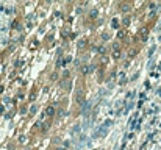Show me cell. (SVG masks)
<instances>
[{
	"label": "cell",
	"mask_w": 161,
	"mask_h": 150,
	"mask_svg": "<svg viewBox=\"0 0 161 150\" xmlns=\"http://www.w3.org/2000/svg\"><path fill=\"white\" fill-rule=\"evenodd\" d=\"M83 91H78V92H77V103H78V105H83Z\"/></svg>",
	"instance_id": "cell-1"
},
{
	"label": "cell",
	"mask_w": 161,
	"mask_h": 150,
	"mask_svg": "<svg viewBox=\"0 0 161 150\" xmlns=\"http://www.w3.org/2000/svg\"><path fill=\"white\" fill-rule=\"evenodd\" d=\"M147 33H149V30H147V27H144L142 30H141V39H142V41H147Z\"/></svg>",
	"instance_id": "cell-2"
},
{
	"label": "cell",
	"mask_w": 161,
	"mask_h": 150,
	"mask_svg": "<svg viewBox=\"0 0 161 150\" xmlns=\"http://www.w3.org/2000/svg\"><path fill=\"white\" fill-rule=\"evenodd\" d=\"M120 11H122V13H128V11H130V5H128V3H122V5H120Z\"/></svg>",
	"instance_id": "cell-3"
},
{
	"label": "cell",
	"mask_w": 161,
	"mask_h": 150,
	"mask_svg": "<svg viewBox=\"0 0 161 150\" xmlns=\"http://www.w3.org/2000/svg\"><path fill=\"white\" fill-rule=\"evenodd\" d=\"M86 44H88V41H86V39H80L77 45H78V49L81 50V49H85V47H86Z\"/></svg>",
	"instance_id": "cell-4"
},
{
	"label": "cell",
	"mask_w": 161,
	"mask_h": 150,
	"mask_svg": "<svg viewBox=\"0 0 161 150\" xmlns=\"http://www.w3.org/2000/svg\"><path fill=\"white\" fill-rule=\"evenodd\" d=\"M45 114H47V116H53V114H55V108H53V106H49V108L45 109Z\"/></svg>",
	"instance_id": "cell-5"
},
{
	"label": "cell",
	"mask_w": 161,
	"mask_h": 150,
	"mask_svg": "<svg viewBox=\"0 0 161 150\" xmlns=\"http://www.w3.org/2000/svg\"><path fill=\"white\" fill-rule=\"evenodd\" d=\"M92 66H83V67H81V74H88V72H89V70H92Z\"/></svg>",
	"instance_id": "cell-6"
},
{
	"label": "cell",
	"mask_w": 161,
	"mask_h": 150,
	"mask_svg": "<svg viewBox=\"0 0 161 150\" xmlns=\"http://www.w3.org/2000/svg\"><path fill=\"white\" fill-rule=\"evenodd\" d=\"M111 27L113 28H119V20H117V19H113L111 20Z\"/></svg>",
	"instance_id": "cell-7"
},
{
	"label": "cell",
	"mask_w": 161,
	"mask_h": 150,
	"mask_svg": "<svg viewBox=\"0 0 161 150\" xmlns=\"http://www.w3.org/2000/svg\"><path fill=\"white\" fill-rule=\"evenodd\" d=\"M119 56H120L119 49H114V52H113V58H119Z\"/></svg>",
	"instance_id": "cell-8"
},
{
	"label": "cell",
	"mask_w": 161,
	"mask_h": 150,
	"mask_svg": "<svg viewBox=\"0 0 161 150\" xmlns=\"http://www.w3.org/2000/svg\"><path fill=\"white\" fill-rule=\"evenodd\" d=\"M36 111H38V106H36V105H33V106L30 108V114H34Z\"/></svg>",
	"instance_id": "cell-9"
},
{
	"label": "cell",
	"mask_w": 161,
	"mask_h": 150,
	"mask_svg": "<svg viewBox=\"0 0 161 150\" xmlns=\"http://www.w3.org/2000/svg\"><path fill=\"white\" fill-rule=\"evenodd\" d=\"M50 80H53V81L58 80V74H52V75H50Z\"/></svg>",
	"instance_id": "cell-10"
},
{
	"label": "cell",
	"mask_w": 161,
	"mask_h": 150,
	"mask_svg": "<svg viewBox=\"0 0 161 150\" xmlns=\"http://www.w3.org/2000/svg\"><path fill=\"white\" fill-rule=\"evenodd\" d=\"M66 114H67V112L64 111V109H61V111H60V112H58V116H60V117H63V116H66Z\"/></svg>",
	"instance_id": "cell-11"
},
{
	"label": "cell",
	"mask_w": 161,
	"mask_h": 150,
	"mask_svg": "<svg viewBox=\"0 0 161 150\" xmlns=\"http://www.w3.org/2000/svg\"><path fill=\"white\" fill-rule=\"evenodd\" d=\"M117 36H119V38H124V36H125V31H124V30H120L119 33H117Z\"/></svg>",
	"instance_id": "cell-12"
},
{
	"label": "cell",
	"mask_w": 161,
	"mask_h": 150,
	"mask_svg": "<svg viewBox=\"0 0 161 150\" xmlns=\"http://www.w3.org/2000/svg\"><path fill=\"white\" fill-rule=\"evenodd\" d=\"M11 28H19V23H17V22H16V20H14V22H13V23H11Z\"/></svg>",
	"instance_id": "cell-13"
},
{
	"label": "cell",
	"mask_w": 161,
	"mask_h": 150,
	"mask_svg": "<svg viewBox=\"0 0 161 150\" xmlns=\"http://www.w3.org/2000/svg\"><path fill=\"white\" fill-rule=\"evenodd\" d=\"M128 23H130V17H125L124 19V25H128Z\"/></svg>",
	"instance_id": "cell-14"
},
{
	"label": "cell",
	"mask_w": 161,
	"mask_h": 150,
	"mask_svg": "<svg viewBox=\"0 0 161 150\" xmlns=\"http://www.w3.org/2000/svg\"><path fill=\"white\" fill-rule=\"evenodd\" d=\"M91 17H97V11H95V9L91 11Z\"/></svg>",
	"instance_id": "cell-15"
},
{
	"label": "cell",
	"mask_w": 161,
	"mask_h": 150,
	"mask_svg": "<svg viewBox=\"0 0 161 150\" xmlns=\"http://www.w3.org/2000/svg\"><path fill=\"white\" fill-rule=\"evenodd\" d=\"M36 45H38V41H33V42H31V49H34Z\"/></svg>",
	"instance_id": "cell-16"
},
{
	"label": "cell",
	"mask_w": 161,
	"mask_h": 150,
	"mask_svg": "<svg viewBox=\"0 0 161 150\" xmlns=\"http://www.w3.org/2000/svg\"><path fill=\"white\" fill-rule=\"evenodd\" d=\"M105 50H106L105 47H100V49H99V52H100V53H105Z\"/></svg>",
	"instance_id": "cell-17"
},
{
	"label": "cell",
	"mask_w": 161,
	"mask_h": 150,
	"mask_svg": "<svg viewBox=\"0 0 161 150\" xmlns=\"http://www.w3.org/2000/svg\"><path fill=\"white\" fill-rule=\"evenodd\" d=\"M3 111H5V109H3V106H0V114H3Z\"/></svg>",
	"instance_id": "cell-18"
},
{
	"label": "cell",
	"mask_w": 161,
	"mask_h": 150,
	"mask_svg": "<svg viewBox=\"0 0 161 150\" xmlns=\"http://www.w3.org/2000/svg\"><path fill=\"white\" fill-rule=\"evenodd\" d=\"M2 92H3V86H0V94H2Z\"/></svg>",
	"instance_id": "cell-19"
},
{
	"label": "cell",
	"mask_w": 161,
	"mask_h": 150,
	"mask_svg": "<svg viewBox=\"0 0 161 150\" xmlns=\"http://www.w3.org/2000/svg\"><path fill=\"white\" fill-rule=\"evenodd\" d=\"M56 150H64V149H56Z\"/></svg>",
	"instance_id": "cell-20"
}]
</instances>
